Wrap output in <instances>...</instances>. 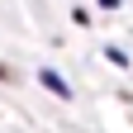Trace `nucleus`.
I'll list each match as a JSON object with an SVG mask.
<instances>
[{"label":"nucleus","mask_w":133,"mask_h":133,"mask_svg":"<svg viewBox=\"0 0 133 133\" xmlns=\"http://www.w3.org/2000/svg\"><path fill=\"white\" fill-rule=\"evenodd\" d=\"M100 5H109V10H114V5H119V0H100Z\"/></svg>","instance_id":"2"},{"label":"nucleus","mask_w":133,"mask_h":133,"mask_svg":"<svg viewBox=\"0 0 133 133\" xmlns=\"http://www.w3.org/2000/svg\"><path fill=\"white\" fill-rule=\"evenodd\" d=\"M43 86L52 90V95H71V90H66V81H62L57 71H43Z\"/></svg>","instance_id":"1"}]
</instances>
